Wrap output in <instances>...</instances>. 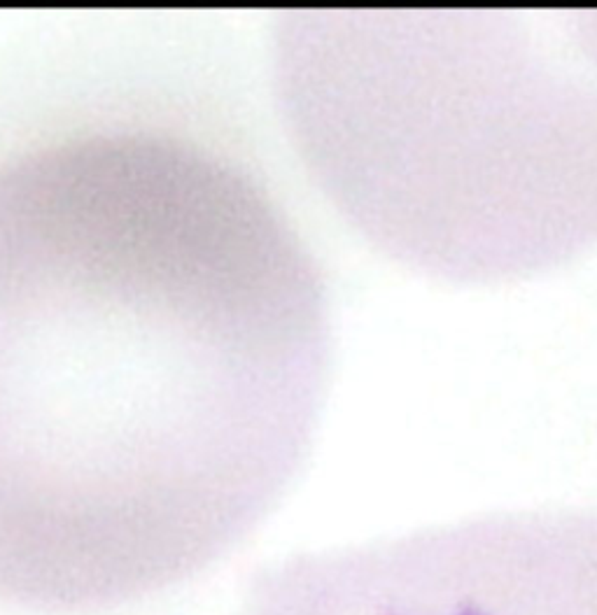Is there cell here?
Returning <instances> with one entry per match:
<instances>
[{
  "label": "cell",
  "mask_w": 597,
  "mask_h": 615,
  "mask_svg": "<svg viewBox=\"0 0 597 615\" xmlns=\"http://www.w3.org/2000/svg\"><path fill=\"white\" fill-rule=\"evenodd\" d=\"M324 361L318 266L229 159L93 133L0 165V604L103 613L227 557Z\"/></svg>",
  "instance_id": "cell-1"
},
{
  "label": "cell",
  "mask_w": 597,
  "mask_h": 615,
  "mask_svg": "<svg viewBox=\"0 0 597 615\" xmlns=\"http://www.w3.org/2000/svg\"><path fill=\"white\" fill-rule=\"evenodd\" d=\"M233 615H597V513H513L303 552Z\"/></svg>",
  "instance_id": "cell-2"
}]
</instances>
